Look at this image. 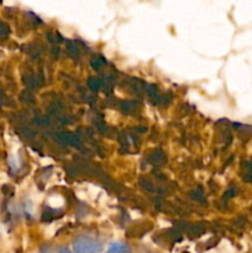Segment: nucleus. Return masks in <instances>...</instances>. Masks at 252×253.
<instances>
[{
    "label": "nucleus",
    "mask_w": 252,
    "mask_h": 253,
    "mask_svg": "<svg viewBox=\"0 0 252 253\" xmlns=\"http://www.w3.org/2000/svg\"><path fill=\"white\" fill-rule=\"evenodd\" d=\"M73 249L76 253H100L103 251V244L96 239L81 236L74 241Z\"/></svg>",
    "instance_id": "1"
},
{
    "label": "nucleus",
    "mask_w": 252,
    "mask_h": 253,
    "mask_svg": "<svg viewBox=\"0 0 252 253\" xmlns=\"http://www.w3.org/2000/svg\"><path fill=\"white\" fill-rule=\"evenodd\" d=\"M106 253H128V247L123 242H115L109 247Z\"/></svg>",
    "instance_id": "2"
},
{
    "label": "nucleus",
    "mask_w": 252,
    "mask_h": 253,
    "mask_svg": "<svg viewBox=\"0 0 252 253\" xmlns=\"http://www.w3.org/2000/svg\"><path fill=\"white\" fill-rule=\"evenodd\" d=\"M58 253H73V252H72L71 250H68V249H66V247H63V249L59 250Z\"/></svg>",
    "instance_id": "3"
}]
</instances>
